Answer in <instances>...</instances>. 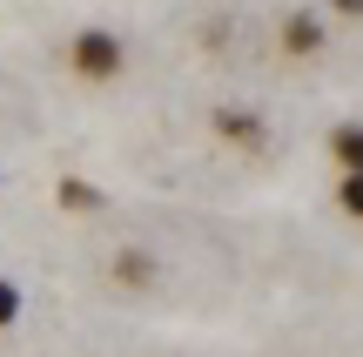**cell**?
Listing matches in <instances>:
<instances>
[{
  "instance_id": "9c48e42d",
  "label": "cell",
  "mask_w": 363,
  "mask_h": 357,
  "mask_svg": "<svg viewBox=\"0 0 363 357\" xmlns=\"http://www.w3.org/2000/svg\"><path fill=\"white\" fill-rule=\"evenodd\" d=\"M337 13H363V0H337Z\"/></svg>"
},
{
  "instance_id": "52a82bcc",
  "label": "cell",
  "mask_w": 363,
  "mask_h": 357,
  "mask_svg": "<svg viewBox=\"0 0 363 357\" xmlns=\"http://www.w3.org/2000/svg\"><path fill=\"white\" fill-rule=\"evenodd\" d=\"M337 209L363 223V175H343V182H337Z\"/></svg>"
},
{
  "instance_id": "8992f818",
  "label": "cell",
  "mask_w": 363,
  "mask_h": 357,
  "mask_svg": "<svg viewBox=\"0 0 363 357\" xmlns=\"http://www.w3.org/2000/svg\"><path fill=\"white\" fill-rule=\"evenodd\" d=\"M115 270H121V283H148V277H155V263H148L142 250H121V256H115Z\"/></svg>"
},
{
  "instance_id": "5b68a950",
  "label": "cell",
  "mask_w": 363,
  "mask_h": 357,
  "mask_svg": "<svg viewBox=\"0 0 363 357\" xmlns=\"http://www.w3.org/2000/svg\"><path fill=\"white\" fill-rule=\"evenodd\" d=\"M61 209H81V216H101L108 202H101V189H88V182H61Z\"/></svg>"
},
{
  "instance_id": "6da1fadb",
  "label": "cell",
  "mask_w": 363,
  "mask_h": 357,
  "mask_svg": "<svg viewBox=\"0 0 363 357\" xmlns=\"http://www.w3.org/2000/svg\"><path fill=\"white\" fill-rule=\"evenodd\" d=\"M67 61H74V75H88V81H115L121 75V40L108 34V27H81L74 48H67Z\"/></svg>"
},
{
  "instance_id": "7a4b0ae2",
  "label": "cell",
  "mask_w": 363,
  "mask_h": 357,
  "mask_svg": "<svg viewBox=\"0 0 363 357\" xmlns=\"http://www.w3.org/2000/svg\"><path fill=\"white\" fill-rule=\"evenodd\" d=\"M330 162L343 175H363V121H337L330 128Z\"/></svg>"
},
{
  "instance_id": "3957f363",
  "label": "cell",
  "mask_w": 363,
  "mask_h": 357,
  "mask_svg": "<svg viewBox=\"0 0 363 357\" xmlns=\"http://www.w3.org/2000/svg\"><path fill=\"white\" fill-rule=\"evenodd\" d=\"M216 128L229 135V142H242V148H262V121L249 115V108H222V115H216Z\"/></svg>"
},
{
  "instance_id": "277c9868",
  "label": "cell",
  "mask_w": 363,
  "mask_h": 357,
  "mask_svg": "<svg viewBox=\"0 0 363 357\" xmlns=\"http://www.w3.org/2000/svg\"><path fill=\"white\" fill-rule=\"evenodd\" d=\"M283 48L289 54H316L323 48V21H316V13H296V21L283 27Z\"/></svg>"
},
{
  "instance_id": "ba28073f",
  "label": "cell",
  "mask_w": 363,
  "mask_h": 357,
  "mask_svg": "<svg viewBox=\"0 0 363 357\" xmlns=\"http://www.w3.org/2000/svg\"><path fill=\"white\" fill-rule=\"evenodd\" d=\"M13 317H21V290H13V283L7 277H0V331H7V324Z\"/></svg>"
}]
</instances>
